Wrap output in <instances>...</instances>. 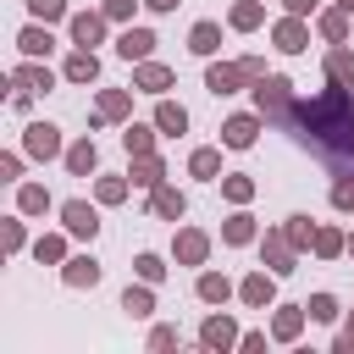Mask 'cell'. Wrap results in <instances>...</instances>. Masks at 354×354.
<instances>
[{"mask_svg": "<svg viewBox=\"0 0 354 354\" xmlns=\"http://www.w3.org/2000/svg\"><path fill=\"white\" fill-rule=\"evenodd\" d=\"M288 127H293V138L310 144L337 177L354 171V88H348V83H332V77H326V88L299 94Z\"/></svg>", "mask_w": 354, "mask_h": 354, "instance_id": "obj_1", "label": "cell"}, {"mask_svg": "<svg viewBox=\"0 0 354 354\" xmlns=\"http://www.w3.org/2000/svg\"><path fill=\"white\" fill-rule=\"evenodd\" d=\"M249 94H254V111L271 122V127H288V116H293V83L282 77V72H266L260 83H249Z\"/></svg>", "mask_w": 354, "mask_h": 354, "instance_id": "obj_2", "label": "cell"}, {"mask_svg": "<svg viewBox=\"0 0 354 354\" xmlns=\"http://www.w3.org/2000/svg\"><path fill=\"white\" fill-rule=\"evenodd\" d=\"M133 94H138V88H100V94H94V111H88V127L100 133V127L133 122Z\"/></svg>", "mask_w": 354, "mask_h": 354, "instance_id": "obj_3", "label": "cell"}, {"mask_svg": "<svg viewBox=\"0 0 354 354\" xmlns=\"http://www.w3.org/2000/svg\"><path fill=\"white\" fill-rule=\"evenodd\" d=\"M100 210H105L100 199H94V205H88V199H61V205H55L61 227H66L77 243H94V238H100Z\"/></svg>", "mask_w": 354, "mask_h": 354, "instance_id": "obj_4", "label": "cell"}, {"mask_svg": "<svg viewBox=\"0 0 354 354\" xmlns=\"http://www.w3.org/2000/svg\"><path fill=\"white\" fill-rule=\"evenodd\" d=\"M299 260H304V254L288 243V232H282V227H266V232H260V266H266V271L293 277V271H299Z\"/></svg>", "mask_w": 354, "mask_h": 354, "instance_id": "obj_5", "label": "cell"}, {"mask_svg": "<svg viewBox=\"0 0 354 354\" xmlns=\"http://www.w3.org/2000/svg\"><path fill=\"white\" fill-rule=\"evenodd\" d=\"M238 337H243V332H238V321H232L227 304L199 321V348H205V354H227V348H238Z\"/></svg>", "mask_w": 354, "mask_h": 354, "instance_id": "obj_6", "label": "cell"}, {"mask_svg": "<svg viewBox=\"0 0 354 354\" xmlns=\"http://www.w3.org/2000/svg\"><path fill=\"white\" fill-rule=\"evenodd\" d=\"M277 282H282V277L266 271V266L243 271V277H238V304H243V310H271V304H277Z\"/></svg>", "mask_w": 354, "mask_h": 354, "instance_id": "obj_7", "label": "cell"}, {"mask_svg": "<svg viewBox=\"0 0 354 354\" xmlns=\"http://www.w3.org/2000/svg\"><path fill=\"white\" fill-rule=\"evenodd\" d=\"M22 149H28V160H61L66 155V138H61L55 122H28L22 127Z\"/></svg>", "mask_w": 354, "mask_h": 354, "instance_id": "obj_8", "label": "cell"}, {"mask_svg": "<svg viewBox=\"0 0 354 354\" xmlns=\"http://www.w3.org/2000/svg\"><path fill=\"white\" fill-rule=\"evenodd\" d=\"M105 28H111V17H105L100 6H88V11H72V17H66V39H72L77 50L105 44Z\"/></svg>", "mask_w": 354, "mask_h": 354, "instance_id": "obj_9", "label": "cell"}, {"mask_svg": "<svg viewBox=\"0 0 354 354\" xmlns=\"http://www.w3.org/2000/svg\"><path fill=\"white\" fill-rule=\"evenodd\" d=\"M310 28H315L310 17H293V11H282V17L271 22V44H277L282 55H304V50H310Z\"/></svg>", "mask_w": 354, "mask_h": 354, "instance_id": "obj_10", "label": "cell"}, {"mask_svg": "<svg viewBox=\"0 0 354 354\" xmlns=\"http://www.w3.org/2000/svg\"><path fill=\"white\" fill-rule=\"evenodd\" d=\"M260 127H266L260 111H232V116L221 122V149H254Z\"/></svg>", "mask_w": 354, "mask_h": 354, "instance_id": "obj_11", "label": "cell"}, {"mask_svg": "<svg viewBox=\"0 0 354 354\" xmlns=\"http://www.w3.org/2000/svg\"><path fill=\"white\" fill-rule=\"evenodd\" d=\"M210 260V232L205 227H177L171 232V266H205Z\"/></svg>", "mask_w": 354, "mask_h": 354, "instance_id": "obj_12", "label": "cell"}, {"mask_svg": "<svg viewBox=\"0 0 354 354\" xmlns=\"http://www.w3.org/2000/svg\"><path fill=\"white\" fill-rule=\"evenodd\" d=\"M55 83H66L61 72H50L44 61H33V55H22L17 66H11V88H33V94H50Z\"/></svg>", "mask_w": 354, "mask_h": 354, "instance_id": "obj_13", "label": "cell"}, {"mask_svg": "<svg viewBox=\"0 0 354 354\" xmlns=\"http://www.w3.org/2000/svg\"><path fill=\"white\" fill-rule=\"evenodd\" d=\"M194 299L210 304V310H221V304L238 299V282H232L227 271H199V277H194Z\"/></svg>", "mask_w": 354, "mask_h": 354, "instance_id": "obj_14", "label": "cell"}, {"mask_svg": "<svg viewBox=\"0 0 354 354\" xmlns=\"http://www.w3.org/2000/svg\"><path fill=\"white\" fill-rule=\"evenodd\" d=\"M304 326H310L304 304H271V343H299Z\"/></svg>", "mask_w": 354, "mask_h": 354, "instance_id": "obj_15", "label": "cell"}, {"mask_svg": "<svg viewBox=\"0 0 354 354\" xmlns=\"http://www.w3.org/2000/svg\"><path fill=\"white\" fill-rule=\"evenodd\" d=\"M171 83H177V72H171L166 61H155V55H149V61H133V88H138V94H155V100H160Z\"/></svg>", "mask_w": 354, "mask_h": 354, "instance_id": "obj_16", "label": "cell"}, {"mask_svg": "<svg viewBox=\"0 0 354 354\" xmlns=\"http://www.w3.org/2000/svg\"><path fill=\"white\" fill-rule=\"evenodd\" d=\"M205 88H210L216 100H227V94L249 88V72H243L238 61H210V66H205Z\"/></svg>", "mask_w": 354, "mask_h": 354, "instance_id": "obj_17", "label": "cell"}, {"mask_svg": "<svg viewBox=\"0 0 354 354\" xmlns=\"http://www.w3.org/2000/svg\"><path fill=\"white\" fill-rule=\"evenodd\" d=\"M149 216H155V221H171V227H177V221L188 216V194H183L177 183H160V188H149Z\"/></svg>", "mask_w": 354, "mask_h": 354, "instance_id": "obj_18", "label": "cell"}, {"mask_svg": "<svg viewBox=\"0 0 354 354\" xmlns=\"http://www.w3.org/2000/svg\"><path fill=\"white\" fill-rule=\"evenodd\" d=\"M221 243H227V249H249V243H260V221L249 216V205H232V216L221 221Z\"/></svg>", "mask_w": 354, "mask_h": 354, "instance_id": "obj_19", "label": "cell"}, {"mask_svg": "<svg viewBox=\"0 0 354 354\" xmlns=\"http://www.w3.org/2000/svg\"><path fill=\"white\" fill-rule=\"evenodd\" d=\"M315 33H321L326 44H348V33H354V11H343V6H321V11H315Z\"/></svg>", "mask_w": 354, "mask_h": 354, "instance_id": "obj_20", "label": "cell"}, {"mask_svg": "<svg viewBox=\"0 0 354 354\" xmlns=\"http://www.w3.org/2000/svg\"><path fill=\"white\" fill-rule=\"evenodd\" d=\"M17 50L33 55V61H50V55H55V33H50V22H22V28H17Z\"/></svg>", "mask_w": 354, "mask_h": 354, "instance_id": "obj_21", "label": "cell"}, {"mask_svg": "<svg viewBox=\"0 0 354 354\" xmlns=\"http://www.w3.org/2000/svg\"><path fill=\"white\" fill-rule=\"evenodd\" d=\"M61 166H66L72 177H94V171H100V144H94L88 133H83V138H72V144H66V155H61Z\"/></svg>", "mask_w": 354, "mask_h": 354, "instance_id": "obj_22", "label": "cell"}, {"mask_svg": "<svg viewBox=\"0 0 354 354\" xmlns=\"http://www.w3.org/2000/svg\"><path fill=\"white\" fill-rule=\"evenodd\" d=\"M155 44H160V39H155L149 28H133V22L116 33V55H122V61H149V55H155Z\"/></svg>", "mask_w": 354, "mask_h": 354, "instance_id": "obj_23", "label": "cell"}, {"mask_svg": "<svg viewBox=\"0 0 354 354\" xmlns=\"http://www.w3.org/2000/svg\"><path fill=\"white\" fill-rule=\"evenodd\" d=\"M61 77H66L72 88H83V83H100V55H94V50H77V44H72V55L61 61Z\"/></svg>", "mask_w": 354, "mask_h": 354, "instance_id": "obj_24", "label": "cell"}, {"mask_svg": "<svg viewBox=\"0 0 354 354\" xmlns=\"http://www.w3.org/2000/svg\"><path fill=\"white\" fill-rule=\"evenodd\" d=\"M100 277H105V266H100L94 254H72V260L61 266V282L77 288V293H83V288H100Z\"/></svg>", "mask_w": 354, "mask_h": 354, "instance_id": "obj_25", "label": "cell"}, {"mask_svg": "<svg viewBox=\"0 0 354 354\" xmlns=\"http://www.w3.org/2000/svg\"><path fill=\"white\" fill-rule=\"evenodd\" d=\"M122 315H133V321H149L155 315V282H127L122 288Z\"/></svg>", "mask_w": 354, "mask_h": 354, "instance_id": "obj_26", "label": "cell"}, {"mask_svg": "<svg viewBox=\"0 0 354 354\" xmlns=\"http://www.w3.org/2000/svg\"><path fill=\"white\" fill-rule=\"evenodd\" d=\"M188 122H194V116H188V105H177V100H166V94L155 100V127H160L166 138H183V133H188Z\"/></svg>", "mask_w": 354, "mask_h": 354, "instance_id": "obj_27", "label": "cell"}, {"mask_svg": "<svg viewBox=\"0 0 354 354\" xmlns=\"http://www.w3.org/2000/svg\"><path fill=\"white\" fill-rule=\"evenodd\" d=\"M127 177H133V188H144V194H149V188H160V183H166V160H160L155 149H149V155H133Z\"/></svg>", "mask_w": 354, "mask_h": 354, "instance_id": "obj_28", "label": "cell"}, {"mask_svg": "<svg viewBox=\"0 0 354 354\" xmlns=\"http://www.w3.org/2000/svg\"><path fill=\"white\" fill-rule=\"evenodd\" d=\"M66 238H72L66 227H61V232H39V238H33V260H39V266H66V260H72Z\"/></svg>", "mask_w": 354, "mask_h": 354, "instance_id": "obj_29", "label": "cell"}, {"mask_svg": "<svg viewBox=\"0 0 354 354\" xmlns=\"http://www.w3.org/2000/svg\"><path fill=\"white\" fill-rule=\"evenodd\" d=\"M321 72H326L332 83H348V88H354V44H326Z\"/></svg>", "mask_w": 354, "mask_h": 354, "instance_id": "obj_30", "label": "cell"}, {"mask_svg": "<svg viewBox=\"0 0 354 354\" xmlns=\"http://www.w3.org/2000/svg\"><path fill=\"white\" fill-rule=\"evenodd\" d=\"M227 28H232V33H254V28H266V0H232Z\"/></svg>", "mask_w": 354, "mask_h": 354, "instance_id": "obj_31", "label": "cell"}, {"mask_svg": "<svg viewBox=\"0 0 354 354\" xmlns=\"http://www.w3.org/2000/svg\"><path fill=\"white\" fill-rule=\"evenodd\" d=\"M216 50H221V22H210V17H205V22H194V28H188V55L210 61Z\"/></svg>", "mask_w": 354, "mask_h": 354, "instance_id": "obj_32", "label": "cell"}, {"mask_svg": "<svg viewBox=\"0 0 354 354\" xmlns=\"http://www.w3.org/2000/svg\"><path fill=\"white\" fill-rule=\"evenodd\" d=\"M155 138H160L155 116H149V122H122V149H127V155H149Z\"/></svg>", "mask_w": 354, "mask_h": 354, "instance_id": "obj_33", "label": "cell"}, {"mask_svg": "<svg viewBox=\"0 0 354 354\" xmlns=\"http://www.w3.org/2000/svg\"><path fill=\"white\" fill-rule=\"evenodd\" d=\"M188 177H199V183H221V144H199V149L188 155Z\"/></svg>", "mask_w": 354, "mask_h": 354, "instance_id": "obj_34", "label": "cell"}, {"mask_svg": "<svg viewBox=\"0 0 354 354\" xmlns=\"http://www.w3.org/2000/svg\"><path fill=\"white\" fill-rule=\"evenodd\" d=\"M17 210H22V216H50L55 199H50L44 183H17Z\"/></svg>", "mask_w": 354, "mask_h": 354, "instance_id": "obj_35", "label": "cell"}, {"mask_svg": "<svg viewBox=\"0 0 354 354\" xmlns=\"http://www.w3.org/2000/svg\"><path fill=\"white\" fill-rule=\"evenodd\" d=\"M127 194H133V177H116V171H100V177H94V199H100L105 210H111V205H122Z\"/></svg>", "mask_w": 354, "mask_h": 354, "instance_id": "obj_36", "label": "cell"}, {"mask_svg": "<svg viewBox=\"0 0 354 354\" xmlns=\"http://www.w3.org/2000/svg\"><path fill=\"white\" fill-rule=\"evenodd\" d=\"M315 227H321V221H310L304 210H293V216L282 221V232H288V243H293L299 254H310V249H315Z\"/></svg>", "mask_w": 354, "mask_h": 354, "instance_id": "obj_37", "label": "cell"}, {"mask_svg": "<svg viewBox=\"0 0 354 354\" xmlns=\"http://www.w3.org/2000/svg\"><path fill=\"white\" fill-rule=\"evenodd\" d=\"M315 260H337V254H348V232L343 227H315V249H310Z\"/></svg>", "mask_w": 354, "mask_h": 354, "instance_id": "obj_38", "label": "cell"}, {"mask_svg": "<svg viewBox=\"0 0 354 354\" xmlns=\"http://www.w3.org/2000/svg\"><path fill=\"white\" fill-rule=\"evenodd\" d=\"M221 199L227 205H249L254 199V177L249 171H221Z\"/></svg>", "mask_w": 354, "mask_h": 354, "instance_id": "obj_39", "label": "cell"}, {"mask_svg": "<svg viewBox=\"0 0 354 354\" xmlns=\"http://www.w3.org/2000/svg\"><path fill=\"white\" fill-rule=\"evenodd\" d=\"M0 243H6V254H22V249H28V216H22V210H11V216L0 221Z\"/></svg>", "mask_w": 354, "mask_h": 354, "instance_id": "obj_40", "label": "cell"}, {"mask_svg": "<svg viewBox=\"0 0 354 354\" xmlns=\"http://www.w3.org/2000/svg\"><path fill=\"white\" fill-rule=\"evenodd\" d=\"M133 271H138L144 282H155V288H160L171 266H166V254H155V249H144V254H133Z\"/></svg>", "mask_w": 354, "mask_h": 354, "instance_id": "obj_41", "label": "cell"}, {"mask_svg": "<svg viewBox=\"0 0 354 354\" xmlns=\"http://www.w3.org/2000/svg\"><path fill=\"white\" fill-rule=\"evenodd\" d=\"M304 310H310V321H321V326H332V321L343 315L337 293H310V299H304Z\"/></svg>", "mask_w": 354, "mask_h": 354, "instance_id": "obj_42", "label": "cell"}, {"mask_svg": "<svg viewBox=\"0 0 354 354\" xmlns=\"http://www.w3.org/2000/svg\"><path fill=\"white\" fill-rule=\"evenodd\" d=\"M28 17L55 28V22H66V17H72V6H66V0H28Z\"/></svg>", "mask_w": 354, "mask_h": 354, "instance_id": "obj_43", "label": "cell"}, {"mask_svg": "<svg viewBox=\"0 0 354 354\" xmlns=\"http://www.w3.org/2000/svg\"><path fill=\"white\" fill-rule=\"evenodd\" d=\"M22 166H28V149H6L0 155V183H22Z\"/></svg>", "mask_w": 354, "mask_h": 354, "instance_id": "obj_44", "label": "cell"}, {"mask_svg": "<svg viewBox=\"0 0 354 354\" xmlns=\"http://www.w3.org/2000/svg\"><path fill=\"white\" fill-rule=\"evenodd\" d=\"M138 6H144V0H100V11H105L111 22H122V28L133 22V11H138Z\"/></svg>", "mask_w": 354, "mask_h": 354, "instance_id": "obj_45", "label": "cell"}, {"mask_svg": "<svg viewBox=\"0 0 354 354\" xmlns=\"http://www.w3.org/2000/svg\"><path fill=\"white\" fill-rule=\"evenodd\" d=\"M332 210H354V171H343L332 183Z\"/></svg>", "mask_w": 354, "mask_h": 354, "instance_id": "obj_46", "label": "cell"}, {"mask_svg": "<svg viewBox=\"0 0 354 354\" xmlns=\"http://www.w3.org/2000/svg\"><path fill=\"white\" fill-rule=\"evenodd\" d=\"M149 348H177V326L171 321H160V326H149V337H144Z\"/></svg>", "mask_w": 354, "mask_h": 354, "instance_id": "obj_47", "label": "cell"}, {"mask_svg": "<svg viewBox=\"0 0 354 354\" xmlns=\"http://www.w3.org/2000/svg\"><path fill=\"white\" fill-rule=\"evenodd\" d=\"M266 337H271V326H266V332H243V337H238V354H260Z\"/></svg>", "mask_w": 354, "mask_h": 354, "instance_id": "obj_48", "label": "cell"}, {"mask_svg": "<svg viewBox=\"0 0 354 354\" xmlns=\"http://www.w3.org/2000/svg\"><path fill=\"white\" fill-rule=\"evenodd\" d=\"M238 66L249 72V83H260V77H266V55H238Z\"/></svg>", "mask_w": 354, "mask_h": 354, "instance_id": "obj_49", "label": "cell"}, {"mask_svg": "<svg viewBox=\"0 0 354 354\" xmlns=\"http://www.w3.org/2000/svg\"><path fill=\"white\" fill-rule=\"evenodd\" d=\"M326 0H282V11H293V17H315Z\"/></svg>", "mask_w": 354, "mask_h": 354, "instance_id": "obj_50", "label": "cell"}, {"mask_svg": "<svg viewBox=\"0 0 354 354\" xmlns=\"http://www.w3.org/2000/svg\"><path fill=\"white\" fill-rule=\"evenodd\" d=\"M11 111H22V116H28V111H33V88H17V94H11Z\"/></svg>", "mask_w": 354, "mask_h": 354, "instance_id": "obj_51", "label": "cell"}, {"mask_svg": "<svg viewBox=\"0 0 354 354\" xmlns=\"http://www.w3.org/2000/svg\"><path fill=\"white\" fill-rule=\"evenodd\" d=\"M177 6H183V0H144V11H160V17H166V11H177Z\"/></svg>", "mask_w": 354, "mask_h": 354, "instance_id": "obj_52", "label": "cell"}, {"mask_svg": "<svg viewBox=\"0 0 354 354\" xmlns=\"http://www.w3.org/2000/svg\"><path fill=\"white\" fill-rule=\"evenodd\" d=\"M332 6H343V11H354V0H332Z\"/></svg>", "mask_w": 354, "mask_h": 354, "instance_id": "obj_53", "label": "cell"}, {"mask_svg": "<svg viewBox=\"0 0 354 354\" xmlns=\"http://www.w3.org/2000/svg\"><path fill=\"white\" fill-rule=\"evenodd\" d=\"M348 254H354V232H348Z\"/></svg>", "mask_w": 354, "mask_h": 354, "instance_id": "obj_54", "label": "cell"}, {"mask_svg": "<svg viewBox=\"0 0 354 354\" xmlns=\"http://www.w3.org/2000/svg\"><path fill=\"white\" fill-rule=\"evenodd\" d=\"M348 326H354V310H348Z\"/></svg>", "mask_w": 354, "mask_h": 354, "instance_id": "obj_55", "label": "cell"}]
</instances>
